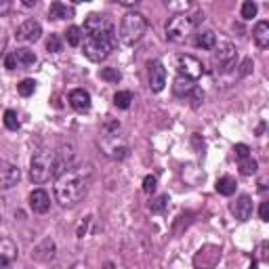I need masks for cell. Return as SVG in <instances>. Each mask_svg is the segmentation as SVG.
Instances as JSON below:
<instances>
[{
	"instance_id": "obj_31",
	"label": "cell",
	"mask_w": 269,
	"mask_h": 269,
	"mask_svg": "<svg viewBox=\"0 0 269 269\" xmlns=\"http://www.w3.org/2000/svg\"><path fill=\"white\" fill-rule=\"evenodd\" d=\"M156 185H158V179H156L154 175H147V177L143 179V192H145V194H154V192H156Z\"/></svg>"
},
{
	"instance_id": "obj_4",
	"label": "cell",
	"mask_w": 269,
	"mask_h": 269,
	"mask_svg": "<svg viewBox=\"0 0 269 269\" xmlns=\"http://www.w3.org/2000/svg\"><path fill=\"white\" fill-rule=\"evenodd\" d=\"M145 32H147V19L141 13H126L120 21V28H118V38H120L122 44L133 46L143 38Z\"/></svg>"
},
{
	"instance_id": "obj_15",
	"label": "cell",
	"mask_w": 269,
	"mask_h": 269,
	"mask_svg": "<svg viewBox=\"0 0 269 269\" xmlns=\"http://www.w3.org/2000/svg\"><path fill=\"white\" fill-rule=\"evenodd\" d=\"M55 240H51V238H46V240H42L38 246L34 248V252H32V257H34L36 261H51L53 257H55Z\"/></svg>"
},
{
	"instance_id": "obj_8",
	"label": "cell",
	"mask_w": 269,
	"mask_h": 269,
	"mask_svg": "<svg viewBox=\"0 0 269 269\" xmlns=\"http://www.w3.org/2000/svg\"><path fill=\"white\" fill-rule=\"evenodd\" d=\"M40 36H42V26L36 19L23 21L21 26L17 28V34H15V38L21 40V42H36Z\"/></svg>"
},
{
	"instance_id": "obj_23",
	"label": "cell",
	"mask_w": 269,
	"mask_h": 269,
	"mask_svg": "<svg viewBox=\"0 0 269 269\" xmlns=\"http://www.w3.org/2000/svg\"><path fill=\"white\" fill-rule=\"evenodd\" d=\"M133 103V93L131 91H118L114 95V105L118 109H129Z\"/></svg>"
},
{
	"instance_id": "obj_24",
	"label": "cell",
	"mask_w": 269,
	"mask_h": 269,
	"mask_svg": "<svg viewBox=\"0 0 269 269\" xmlns=\"http://www.w3.org/2000/svg\"><path fill=\"white\" fill-rule=\"evenodd\" d=\"M82 38H84L82 28H78V26L67 28V32H66V40H67L69 46H78V44L82 42Z\"/></svg>"
},
{
	"instance_id": "obj_39",
	"label": "cell",
	"mask_w": 269,
	"mask_h": 269,
	"mask_svg": "<svg viewBox=\"0 0 269 269\" xmlns=\"http://www.w3.org/2000/svg\"><path fill=\"white\" fill-rule=\"evenodd\" d=\"M0 223H2V219H0Z\"/></svg>"
},
{
	"instance_id": "obj_34",
	"label": "cell",
	"mask_w": 269,
	"mask_h": 269,
	"mask_svg": "<svg viewBox=\"0 0 269 269\" xmlns=\"http://www.w3.org/2000/svg\"><path fill=\"white\" fill-rule=\"evenodd\" d=\"M259 217H261V221H269V202H263V204H261Z\"/></svg>"
},
{
	"instance_id": "obj_33",
	"label": "cell",
	"mask_w": 269,
	"mask_h": 269,
	"mask_svg": "<svg viewBox=\"0 0 269 269\" xmlns=\"http://www.w3.org/2000/svg\"><path fill=\"white\" fill-rule=\"evenodd\" d=\"M234 154H235V158H238V160H244V158L250 156V147L244 145V143H238V145L234 147Z\"/></svg>"
},
{
	"instance_id": "obj_37",
	"label": "cell",
	"mask_w": 269,
	"mask_h": 269,
	"mask_svg": "<svg viewBox=\"0 0 269 269\" xmlns=\"http://www.w3.org/2000/svg\"><path fill=\"white\" fill-rule=\"evenodd\" d=\"M103 269H116V267H114V263H107V265H105Z\"/></svg>"
},
{
	"instance_id": "obj_22",
	"label": "cell",
	"mask_w": 269,
	"mask_h": 269,
	"mask_svg": "<svg viewBox=\"0 0 269 269\" xmlns=\"http://www.w3.org/2000/svg\"><path fill=\"white\" fill-rule=\"evenodd\" d=\"M217 192L221 196H234L235 194V181L232 177H221L217 181Z\"/></svg>"
},
{
	"instance_id": "obj_14",
	"label": "cell",
	"mask_w": 269,
	"mask_h": 269,
	"mask_svg": "<svg viewBox=\"0 0 269 269\" xmlns=\"http://www.w3.org/2000/svg\"><path fill=\"white\" fill-rule=\"evenodd\" d=\"M69 105H72L76 112H89L91 109V95L84 89H74L69 93Z\"/></svg>"
},
{
	"instance_id": "obj_12",
	"label": "cell",
	"mask_w": 269,
	"mask_h": 269,
	"mask_svg": "<svg viewBox=\"0 0 269 269\" xmlns=\"http://www.w3.org/2000/svg\"><path fill=\"white\" fill-rule=\"evenodd\" d=\"M17 259V246L11 240H0V269H9Z\"/></svg>"
},
{
	"instance_id": "obj_35",
	"label": "cell",
	"mask_w": 269,
	"mask_h": 269,
	"mask_svg": "<svg viewBox=\"0 0 269 269\" xmlns=\"http://www.w3.org/2000/svg\"><path fill=\"white\" fill-rule=\"evenodd\" d=\"M4 66L9 67V69H15V67L19 66V63H17V57H15V53H13V55H6V59H4Z\"/></svg>"
},
{
	"instance_id": "obj_36",
	"label": "cell",
	"mask_w": 269,
	"mask_h": 269,
	"mask_svg": "<svg viewBox=\"0 0 269 269\" xmlns=\"http://www.w3.org/2000/svg\"><path fill=\"white\" fill-rule=\"evenodd\" d=\"M250 69H252V61H250V59H246V61L242 63V76H246V74L250 72Z\"/></svg>"
},
{
	"instance_id": "obj_26",
	"label": "cell",
	"mask_w": 269,
	"mask_h": 269,
	"mask_svg": "<svg viewBox=\"0 0 269 269\" xmlns=\"http://www.w3.org/2000/svg\"><path fill=\"white\" fill-rule=\"evenodd\" d=\"M99 78H101V80H105V82H120L122 74L118 72L116 67H103L99 72Z\"/></svg>"
},
{
	"instance_id": "obj_2",
	"label": "cell",
	"mask_w": 269,
	"mask_h": 269,
	"mask_svg": "<svg viewBox=\"0 0 269 269\" xmlns=\"http://www.w3.org/2000/svg\"><path fill=\"white\" fill-rule=\"evenodd\" d=\"M114 46V30L109 32H97V34H86L84 36V44H82V53L84 57L93 61V63H101L109 57Z\"/></svg>"
},
{
	"instance_id": "obj_1",
	"label": "cell",
	"mask_w": 269,
	"mask_h": 269,
	"mask_svg": "<svg viewBox=\"0 0 269 269\" xmlns=\"http://www.w3.org/2000/svg\"><path fill=\"white\" fill-rule=\"evenodd\" d=\"M86 194V179L80 170H67L55 181V198L61 206H74Z\"/></svg>"
},
{
	"instance_id": "obj_6",
	"label": "cell",
	"mask_w": 269,
	"mask_h": 269,
	"mask_svg": "<svg viewBox=\"0 0 269 269\" xmlns=\"http://www.w3.org/2000/svg\"><path fill=\"white\" fill-rule=\"evenodd\" d=\"M177 72L179 76L183 78H189V80H198L204 72V66L200 59H196L194 55H179L177 57Z\"/></svg>"
},
{
	"instance_id": "obj_21",
	"label": "cell",
	"mask_w": 269,
	"mask_h": 269,
	"mask_svg": "<svg viewBox=\"0 0 269 269\" xmlns=\"http://www.w3.org/2000/svg\"><path fill=\"white\" fill-rule=\"evenodd\" d=\"M15 57H17V63L23 67H30L36 63V53L30 51V49H17L15 51Z\"/></svg>"
},
{
	"instance_id": "obj_17",
	"label": "cell",
	"mask_w": 269,
	"mask_h": 269,
	"mask_svg": "<svg viewBox=\"0 0 269 269\" xmlns=\"http://www.w3.org/2000/svg\"><path fill=\"white\" fill-rule=\"evenodd\" d=\"M252 40L259 49H267L269 46V21H259L255 30H252Z\"/></svg>"
},
{
	"instance_id": "obj_11",
	"label": "cell",
	"mask_w": 269,
	"mask_h": 269,
	"mask_svg": "<svg viewBox=\"0 0 269 269\" xmlns=\"http://www.w3.org/2000/svg\"><path fill=\"white\" fill-rule=\"evenodd\" d=\"M84 30L89 32V34H97V32H109V30H114V28H112V23L107 21L105 15L93 13V15H89V17H86Z\"/></svg>"
},
{
	"instance_id": "obj_7",
	"label": "cell",
	"mask_w": 269,
	"mask_h": 269,
	"mask_svg": "<svg viewBox=\"0 0 269 269\" xmlns=\"http://www.w3.org/2000/svg\"><path fill=\"white\" fill-rule=\"evenodd\" d=\"M21 181V170L17 164H13L9 160H0V187L11 189Z\"/></svg>"
},
{
	"instance_id": "obj_10",
	"label": "cell",
	"mask_w": 269,
	"mask_h": 269,
	"mask_svg": "<svg viewBox=\"0 0 269 269\" xmlns=\"http://www.w3.org/2000/svg\"><path fill=\"white\" fill-rule=\"evenodd\" d=\"M30 208L34 212H38V215H44V212L51 208L49 194H46L44 189H34V192L30 194Z\"/></svg>"
},
{
	"instance_id": "obj_19",
	"label": "cell",
	"mask_w": 269,
	"mask_h": 269,
	"mask_svg": "<svg viewBox=\"0 0 269 269\" xmlns=\"http://www.w3.org/2000/svg\"><path fill=\"white\" fill-rule=\"evenodd\" d=\"M196 44L200 46V49H215L217 46V36H215V32H210V30H204V32H198L196 34Z\"/></svg>"
},
{
	"instance_id": "obj_29",
	"label": "cell",
	"mask_w": 269,
	"mask_h": 269,
	"mask_svg": "<svg viewBox=\"0 0 269 269\" xmlns=\"http://www.w3.org/2000/svg\"><path fill=\"white\" fill-rule=\"evenodd\" d=\"M166 206H168V196H160L158 200H154L152 204H149V208H152V212H162Z\"/></svg>"
},
{
	"instance_id": "obj_32",
	"label": "cell",
	"mask_w": 269,
	"mask_h": 269,
	"mask_svg": "<svg viewBox=\"0 0 269 269\" xmlns=\"http://www.w3.org/2000/svg\"><path fill=\"white\" fill-rule=\"evenodd\" d=\"M46 49H49V53H59L61 51V40H59V36H51L49 40H46Z\"/></svg>"
},
{
	"instance_id": "obj_20",
	"label": "cell",
	"mask_w": 269,
	"mask_h": 269,
	"mask_svg": "<svg viewBox=\"0 0 269 269\" xmlns=\"http://www.w3.org/2000/svg\"><path fill=\"white\" fill-rule=\"evenodd\" d=\"M196 89V82L194 80H189V78H183V76H179L175 84H172V91H175V95H179V97H185V95H192Z\"/></svg>"
},
{
	"instance_id": "obj_25",
	"label": "cell",
	"mask_w": 269,
	"mask_h": 269,
	"mask_svg": "<svg viewBox=\"0 0 269 269\" xmlns=\"http://www.w3.org/2000/svg\"><path fill=\"white\" fill-rule=\"evenodd\" d=\"M17 91L21 97H30V95H34L36 91V80H32V78H26V80H21L17 84Z\"/></svg>"
},
{
	"instance_id": "obj_18",
	"label": "cell",
	"mask_w": 269,
	"mask_h": 269,
	"mask_svg": "<svg viewBox=\"0 0 269 269\" xmlns=\"http://www.w3.org/2000/svg\"><path fill=\"white\" fill-rule=\"evenodd\" d=\"M49 15L51 19H69L74 17V6H67L63 2H53L49 6Z\"/></svg>"
},
{
	"instance_id": "obj_16",
	"label": "cell",
	"mask_w": 269,
	"mask_h": 269,
	"mask_svg": "<svg viewBox=\"0 0 269 269\" xmlns=\"http://www.w3.org/2000/svg\"><path fill=\"white\" fill-rule=\"evenodd\" d=\"M235 57H238V53H235V46L234 44H229V42H223L217 49L215 53V59L221 63V66H234V61Z\"/></svg>"
},
{
	"instance_id": "obj_9",
	"label": "cell",
	"mask_w": 269,
	"mask_h": 269,
	"mask_svg": "<svg viewBox=\"0 0 269 269\" xmlns=\"http://www.w3.org/2000/svg\"><path fill=\"white\" fill-rule=\"evenodd\" d=\"M166 84V69L160 61H154L149 66V89L154 93H160Z\"/></svg>"
},
{
	"instance_id": "obj_28",
	"label": "cell",
	"mask_w": 269,
	"mask_h": 269,
	"mask_svg": "<svg viewBox=\"0 0 269 269\" xmlns=\"http://www.w3.org/2000/svg\"><path fill=\"white\" fill-rule=\"evenodd\" d=\"M4 126H6L9 131H17V129H19L17 112H13V109H6V112H4Z\"/></svg>"
},
{
	"instance_id": "obj_27",
	"label": "cell",
	"mask_w": 269,
	"mask_h": 269,
	"mask_svg": "<svg viewBox=\"0 0 269 269\" xmlns=\"http://www.w3.org/2000/svg\"><path fill=\"white\" fill-rule=\"evenodd\" d=\"M257 168H259V164H257V160H252L250 156L240 160V172L242 175H255Z\"/></svg>"
},
{
	"instance_id": "obj_30",
	"label": "cell",
	"mask_w": 269,
	"mask_h": 269,
	"mask_svg": "<svg viewBox=\"0 0 269 269\" xmlns=\"http://www.w3.org/2000/svg\"><path fill=\"white\" fill-rule=\"evenodd\" d=\"M255 15H257V4L255 2H250V0H248V2L242 4V17L244 19H252Z\"/></svg>"
},
{
	"instance_id": "obj_38",
	"label": "cell",
	"mask_w": 269,
	"mask_h": 269,
	"mask_svg": "<svg viewBox=\"0 0 269 269\" xmlns=\"http://www.w3.org/2000/svg\"><path fill=\"white\" fill-rule=\"evenodd\" d=\"M250 269H257V267H250Z\"/></svg>"
},
{
	"instance_id": "obj_5",
	"label": "cell",
	"mask_w": 269,
	"mask_h": 269,
	"mask_svg": "<svg viewBox=\"0 0 269 269\" xmlns=\"http://www.w3.org/2000/svg\"><path fill=\"white\" fill-rule=\"evenodd\" d=\"M200 21H204V15L202 13H196V15H175L170 17V21L166 23V38L172 42H185L189 34L194 32V28L198 26Z\"/></svg>"
},
{
	"instance_id": "obj_13",
	"label": "cell",
	"mask_w": 269,
	"mask_h": 269,
	"mask_svg": "<svg viewBox=\"0 0 269 269\" xmlns=\"http://www.w3.org/2000/svg\"><path fill=\"white\" fill-rule=\"evenodd\" d=\"M232 212H234V217L238 219V221H248L250 215H252V200H250V196H240L238 200L232 204Z\"/></svg>"
},
{
	"instance_id": "obj_3",
	"label": "cell",
	"mask_w": 269,
	"mask_h": 269,
	"mask_svg": "<svg viewBox=\"0 0 269 269\" xmlns=\"http://www.w3.org/2000/svg\"><path fill=\"white\" fill-rule=\"evenodd\" d=\"M55 166H57V154L53 149H38L30 160V179L34 183H46L55 177Z\"/></svg>"
}]
</instances>
